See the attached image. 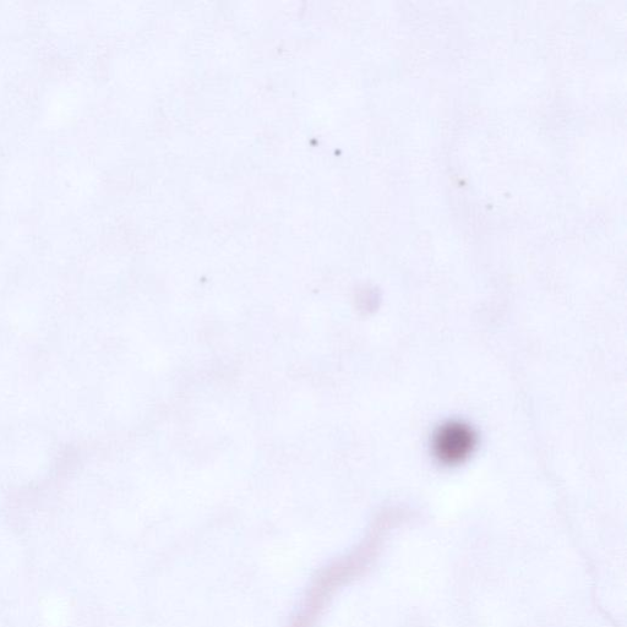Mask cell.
I'll return each instance as SVG.
<instances>
[{"label":"cell","mask_w":627,"mask_h":627,"mask_svg":"<svg viewBox=\"0 0 627 627\" xmlns=\"http://www.w3.org/2000/svg\"><path fill=\"white\" fill-rule=\"evenodd\" d=\"M476 436L470 427L461 423H450L440 428L435 435L434 450L441 462L455 465L471 454Z\"/></svg>","instance_id":"1"}]
</instances>
